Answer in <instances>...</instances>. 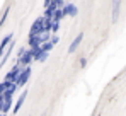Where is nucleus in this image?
<instances>
[{"label":"nucleus","instance_id":"1","mask_svg":"<svg viewBox=\"0 0 126 116\" xmlns=\"http://www.w3.org/2000/svg\"><path fill=\"white\" fill-rule=\"evenodd\" d=\"M34 58H36V48H29L21 58H17V63L22 68H26V67H31V61H34Z\"/></svg>","mask_w":126,"mask_h":116},{"label":"nucleus","instance_id":"2","mask_svg":"<svg viewBox=\"0 0 126 116\" xmlns=\"http://www.w3.org/2000/svg\"><path fill=\"white\" fill-rule=\"evenodd\" d=\"M21 72H22V67L16 61V65L12 67V70L5 75V82H10V84H16L17 82V78H19V75H21Z\"/></svg>","mask_w":126,"mask_h":116},{"label":"nucleus","instance_id":"3","mask_svg":"<svg viewBox=\"0 0 126 116\" xmlns=\"http://www.w3.org/2000/svg\"><path fill=\"white\" fill-rule=\"evenodd\" d=\"M119 12H121V0H112L111 2V19H112V24L118 22Z\"/></svg>","mask_w":126,"mask_h":116},{"label":"nucleus","instance_id":"4","mask_svg":"<svg viewBox=\"0 0 126 116\" xmlns=\"http://www.w3.org/2000/svg\"><path fill=\"white\" fill-rule=\"evenodd\" d=\"M29 77H31V67H26V68H22L21 75H19L17 82H16L17 89H19V87H22V85H26V82L29 80Z\"/></svg>","mask_w":126,"mask_h":116},{"label":"nucleus","instance_id":"5","mask_svg":"<svg viewBox=\"0 0 126 116\" xmlns=\"http://www.w3.org/2000/svg\"><path fill=\"white\" fill-rule=\"evenodd\" d=\"M12 39H14V33H9V34H7L5 38L2 39V43H0V58L5 55V51H7V48L10 46Z\"/></svg>","mask_w":126,"mask_h":116},{"label":"nucleus","instance_id":"6","mask_svg":"<svg viewBox=\"0 0 126 116\" xmlns=\"http://www.w3.org/2000/svg\"><path fill=\"white\" fill-rule=\"evenodd\" d=\"M62 10H63V14H65V16H70V17H75V16L79 14V9H77V5H73L72 2L65 3V5L62 7Z\"/></svg>","mask_w":126,"mask_h":116},{"label":"nucleus","instance_id":"7","mask_svg":"<svg viewBox=\"0 0 126 116\" xmlns=\"http://www.w3.org/2000/svg\"><path fill=\"white\" fill-rule=\"evenodd\" d=\"M82 39H84V33H79V34L75 36V39L72 41V44H70V48H68V53H75V51H77V48L80 46Z\"/></svg>","mask_w":126,"mask_h":116},{"label":"nucleus","instance_id":"8","mask_svg":"<svg viewBox=\"0 0 126 116\" xmlns=\"http://www.w3.org/2000/svg\"><path fill=\"white\" fill-rule=\"evenodd\" d=\"M26 97H27V91H24V92H22L21 96H19V99H17V102H16V106H14V109H12V113H14V115H17V113H19V109L22 108V104H24Z\"/></svg>","mask_w":126,"mask_h":116},{"label":"nucleus","instance_id":"9","mask_svg":"<svg viewBox=\"0 0 126 116\" xmlns=\"http://www.w3.org/2000/svg\"><path fill=\"white\" fill-rule=\"evenodd\" d=\"M63 17H65L63 10H62V9H58V10H56V12H55V14L51 16V20H53V22H60V20H62Z\"/></svg>","mask_w":126,"mask_h":116},{"label":"nucleus","instance_id":"10","mask_svg":"<svg viewBox=\"0 0 126 116\" xmlns=\"http://www.w3.org/2000/svg\"><path fill=\"white\" fill-rule=\"evenodd\" d=\"M10 85H12L10 82H5V80H3V82L0 84V96H5V94H7V91L10 89Z\"/></svg>","mask_w":126,"mask_h":116},{"label":"nucleus","instance_id":"11","mask_svg":"<svg viewBox=\"0 0 126 116\" xmlns=\"http://www.w3.org/2000/svg\"><path fill=\"white\" fill-rule=\"evenodd\" d=\"M53 46H55V44H53L51 41H48V43H44V44H41V46H39V50H41V51H44V53H49V51L53 50Z\"/></svg>","mask_w":126,"mask_h":116},{"label":"nucleus","instance_id":"12","mask_svg":"<svg viewBox=\"0 0 126 116\" xmlns=\"http://www.w3.org/2000/svg\"><path fill=\"white\" fill-rule=\"evenodd\" d=\"M5 97H7V99H5V104H3V109H2V113H3V115L12 108V97H9V96H5Z\"/></svg>","mask_w":126,"mask_h":116},{"label":"nucleus","instance_id":"13","mask_svg":"<svg viewBox=\"0 0 126 116\" xmlns=\"http://www.w3.org/2000/svg\"><path fill=\"white\" fill-rule=\"evenodd\" d=\"M58 29H60V22H51V29H49V33H51V34H56Z\"/></svg>","mask_w":126,"mask_h":116},{"label":"nucleus","instance_id":"14","mask_svg":"<svg viewBox=\"0 0 126 116\" xmlns=\"http://www.w3.org/2000/svg\"><path fill=\"white\" fill-rule=\"evenodd\" d=\"M9 12H10V7H7V9H5V12H3V16H2V19H0V27H2V26L5 24V19H7Z\"/></svg>","mask_w":126,"mask_h":116},{"label":"nucleus","instance_id":"15","mask_svg":"<svg viewBox=\"0 0 126 116\" xmlns=\"http://www.w3.org/2000/svg\"><path fill=\"white\" fill-rule=\"evenodd\" d=\"M85 65H87V60H85V58H82V60H80V67H82V68H84Z\"/></svg>","mask_w":126,"mask_h":116},{"label":"nucleus","instance_id":"16","mask_svg":"<svg viewBox=\"0 0 126 116\" xmlns=\"http://www.w3.org/2000/svg\"><path fill=\"white\" fill-rule=\"evenodd\" d=\"M51 2H53V0H44V7H46V9H48V7H49V5H51Z\"/></svg>","mask_w":126,"mask_h":116}]
</instances>
